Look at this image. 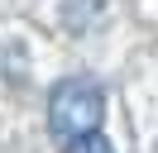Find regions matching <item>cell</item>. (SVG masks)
Instances as JSON below:
<instances>
[{"mask_svg": "<svg viewBox=\"0 0 158 153\" xmlns=\"http://www.w3.org/2000/svg\"><path fill=\"white\" fill-rule=\"evenodd\" d=\"M101 120H106V91L91 76H67V81L53 86V96H48L53 139L72 143V139H86V134H101Z\"/></svg>", "mask_w": 158, "mask_h": 153, "instance_id": "6da1fadb", "label": "cell"}, {"mask_svg": "<svg viewBox=\"0 0 158 153\" xmlns=\"http://www.w3.org/2000/svg\"><path fill=\"white\" fill-rule=\"evenodd\" d=\"M62 153H115V148H110L106 134H86V139H72Z\"/></svg>", "mask_w": 158, "mask_h": 153, "instance_id": "7a4b0ae2", "label": "cell"}]
</instances>
